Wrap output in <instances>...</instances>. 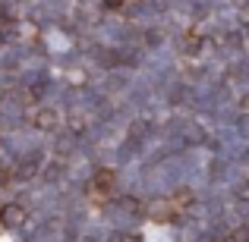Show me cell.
<instances>
[{"mask_svg": "<svg viewBox=\"0 0 249 242\" xmlns=\"http://www.w3.org/2000/svg\"><path fill=\"white\" fill-rule=\"evenodd\" d=\"M114 182H117L114 170H98L95 179H91V186H95L98 195H110V192H114Z\"/></svg>", "mask_w": 249, "mask_h": 242, "instance_id": "cell-1", "label": "cell"}, {"mask_svg": "<svg viewBox=\"0 0 249 242\" xmlns=\"http://www.w3.org/2000/svg\"><path fill=\"white\" fill-rule=\"evenodd\" d=\"M0 220H3L6 226H19V224L25 220V214H22V208H19V205H6V208H3V217H0Z\"/></svg>", "mask_w": 249, "mask_h": 242, "instance_id": "cell-2", "label": "cell"}, {"mask_svg": "<svg viewBox=\"0 0 249 242\" xmlns=\"http://www.w3.org/2000/svg\"><path fill=\"white\" fill-rule=\"evenodd\" d=\"M35 126L38 129H54L57 126V113L54 110H41V113L35 116Z\"/></svg>", "mask_w": 249, "mask_h": 242, "instance_id": "cell-3", "label": "cell"}, {"mask_svg": "<svg viewBox=\"0 0 249 242\" xmlns=\"http://www.w3.org/2000/svg\"><path fill=\"white\" fill-rule=\"evenodd\" d=\"M183 48H186L189 54H196V50L202 48V38H196V35H186V41H183Z\"/></svg>", "mask_w": 249, "mask_h": 242, "instance_id": "cell-4", "label": "cell"}, {"mask_svg": "<svg viewBox=\"0 0 249 242\" xmlns=\"http://www.w3.org/2000/svg\"><path fill=\"white\" fill-rule=\"evenodd\" d=\"M104 6H110V10H120L123 0H104Z\"/></svg>", "mask_w": 249, "mask_h": 242, "instance_id": "cell-5", "label": "cell"}, {"mask_svg": "<svg viewBox=\"0 0 249 242\" xmlns=\"http://www.w3.org/2000/svg\"><path fill=\"white\" fill-rule=\"evenodd\" d=\"M0 44H3V32H0Z\"/></svg>", "mask_w": 249, "mask_h": 242, "instance_id": "cell-6", "label": "cell"}]
</instances>
